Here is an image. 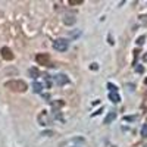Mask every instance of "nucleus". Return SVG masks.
Returning a JSON list of instances; mask_svg holds the SVG:
<instances>
[{
	"mask_svg": "<svg viewBox=\"0 0 147 147\" xmlns=\"http://www.w3.org/2000/svg\"><path fill=\"white\" fill-rule=\"evenodd\" d=\"M115 118H116V112H109L107 113V116L105 118V124H112V122L115 121Z\"/></svg>",
	"mask_w": 147,
	"mask_h": 147,
	"instance_id": "423d86ee",
	"label": "nucleus"
},
{
	"mask_svg": "<svg viewBox=\"0 0 147 147\" xmlns=\"http://www.w3.org/2000/svg\"><path fill=\"white\" fill-rule=\"evenodd\" d=\"M0 53H2V57L5 60H12L13 59V53H12V50L9 47H3L2 50H0Z\"/></svg>",
	"mask_w": 147,
	"mask_h": 147,
	"instance_id": "20e7f679",
	"label": "nucleus"
},
{
	"mask_svg": "<svg viewBox=\"0 0 147 147\" xmlns=\"http://www.w3.org/2000/svg\"><path fill=\"white\" fill-rule=\"evenodd\" d=\"M68 3H69V5H81L82 2H81V0H69Z\"/></svg>",
	"mask_w": 147,
	"mask_h": 147,
	"instance_id": "4468645a",
	"label": "nucleus"
},
{
	"mask_svg": "<svg viewBox=\"0 0 147 147\" xmlns=\"http://www.w3.org/2000/svg\"><path fill=\"white\" fill-rule=\"evenodd\" d=\"M32 90H34L35 93H41V90H43V85H41L40 82H32Z\"/></svg>",
	"mask_w": 147,
	"mask_h": 147,
	"instance_id": "1a4fd4ad",
	"label": "nucleus"
},
{
	"mask_svg": "<svg viewBox=\"0 0 147 147\" xmlns=\"http://www.w3.org/2000/svg\"><path fill=\"white\" fill-rule=\"evenodd\" d=\"M146 147H147V146H146Z\"/></svg>",
	"mask_w": 147,
	"mask_h": 147,
	"instance_id": "aec40b11",
	"label": "nucleus"
},
{
	"mask_svg": "<svg viewBox=\"0 0 147 147\" xmlns=\"http://www.w3.org/2000/svg\"><path fill=\"white\" fill-rule=\"evenodd\" d=\"M5 87L9 88V90H12V91L24 93V91H27L28 85L24 82V81H21V80H13V81H7V82L5 84Z\"/></svg>",
	"mask_w": 147,
	"mask_h": 147,
	"instance_id": "f257e3e1",
	"label": "nucleus"
},
{
	"mask_svg": "<svg viewBox=\"0 0 147 147\" xmlns=\"http://www.w3.org/2000/svg\"><path fill=\"white\" fill-rule=\"evenodd\" d=\"M69 47V41L66 38H57L53 41V49L57 52H66Z\"/></svg>",
	"mask_w": 147,
	"mask_h": 147,
	"instance_id": "f03ea898",
	"label": "nucleus"
},
{
	"mask_svg": "<svg viewBox=\"0 0 147 147\" xmlns=\"http://www.w3.org/2000/svg\"><path fill=\"white\" fill-rule=\"evenodd\" d=\"M35 60L40 65H50V59H49L47 55H37L35 56Z\"/></svg>",
	"mask_w": 147,
	"mask_h": 147,
	"instance_id": "39448f33",
	"label": "nucleus"
},
{
	"mask_svg": "<svg viewBox=\"0 0 147 147\" xmlns=\"http://www.w3.org/2000/svg\"><path fill=\"white\" fill-rule=\"evenodd\" d=\"M109 99H110V102H113V103H119L121 102V96L118 93H109Z\"/></svg>",
	"mask_w": 147,
	"mask_h": 147,
	"instance_id": "6e6552de",
	"label": "nucleus"
},
{
	"mask_svg": "<svg viewBox=\"0 0 147 147\" xmlns=\"http://www.w3.org/2000/svg\"><path fill=\"white\" fill-rule=\"evenodd\" d=\"M107 88L110 90V93H116V91H118V87H116V85H113V84H110V82L107 84Z\"/></svg>",
	"mask_w": 147,
	"mask_h": 147,
	"instance_id": "9b49d317",
	"label": "nucleus"
},
{
	"mask_svg": "<svg viewBox=\"0 0 147 147\" xmlns=\"http://www.w3.org/2000/svg\"><path fill=\"white\" fill-rule=\"evenodd\" d=\"M134 119H136L134 116H125V121H134Z\"/></svg>",
	"mask_w": 147,
	"mask_h": 147,
	"instance_id": "dca6fc26",
	"label": "nucleus"
},
{
	"mask_svg": "<svg viewBox=\"0 0 147 147\" xmlns=\"http://www.w3.org/2000/svg\"><path fill=\"white\" fill-rule=\"evenodd\" d=\"M28 74H30L31 78H37V77H38V69H37V68H31L28 71Z\"/></svg>",
	"mask_w": 147,
	"mask_h": 147,
	"instance_id": "9d476101",
	"label": "nucleus"
},
{
	"mask_svg": "<svg viewBox=\"0 0 147 147\" xmlns=\"http://www.w3.org/2000/svg\"><path fill=\"white\" fill-rule=\"evenodd\" d=\"M141 136L146 138L147 137V124H144L143 127H141Z\"/></svg>",
	"mask_w": 147,
	"mask_h": 147,
	"instance_id": "f8f14e48",
	"label": "nucleus"
},
{
	"mask_svg": "<svg viewBox=\"0 0 147 147\" xmlns=\"http://www.w3.org/2000/svg\"><path fill=\"white\" fill-rule=\"evenodd\" d=\"M55 82L57 85H65V84L69 82V80H68V77L65 75V74H57V75L55 77Z\"/></svg>",
	"mask_w": 147,
	"mask_h": 147,
	"instance_id": "7ed1b4c3",
	"label": "nucleus"
},
{
	"mask_svg": "<svg viewBox=\"0 0 147 147\" xmlns=\"http://www.w3.org/2000/svg\"><path fill=\"white\" fill-rule=\"evenodd\" d=\"M38 124L40 125H49V118H47V115L44 112L38 115Z\"/></svg>",
	"mask_w": 147,
	"mask_h": 147,
	"instance_id": "0eeeda50",
	"label": "nucleus"
},
{
	"mask_svg": "<svg viewBox=\"0 0 147 147\" xmlns=\"http://www.w3.org/2000/svg\"><path fill=\"white\" fill-rule=\"evenodd\" d=\"M146 84H147V78H146Z\"/></svg>",
	"mask_w": 147,
	"mask_h": 147,
	"instance_id": "a211bd4d",
	"label": "nucleus"
},
{
	"mask_svg": "<svg viewBox=\"0 0 147 147\" xmlns=\"http://www.w3.org/2000/svg\"><path fill=\"white\" fill-rule=\"evenodd\" d=\"M143 60H144V62H147V53H146V55L143 56Z\"/></svg>",
	"mask_w": 147,
	"mask_h": 147,
	"instance_id": "f3484780",
	"label": "nucleus"
},
{
	"mask_svg": "<svg viewBox=\"0 0 147 147\" xmlns=\"http://www.w3.org/2000/svg\"><path fill=\"white\" fill-rule=\"evenodd\" d=\"M136 71H137V72H140V74H141V72H143V71H144V68H143V66H137V68H136Z\"/></svg>",
	"mask_w": 147,
	"mask_h": 147,
	"instance_id": "2eb2a0df",
	"label": "nucleus"
},
{
	"mask_svg": "<svg viewBox=\"0 0 147 147\" xmlns=\"http://www.w3.org/2000/svg\"><path fill=\"white\" fill-rule=\"evenodd\" d=\"M144 40H146V37H144V35L138 37V40H137V44H138V46H141V44L144 43Z\"/></svg>",
	"mask_w": 147,
	"mask_h": 147,
	"instance_id": "ddd939ff",
	"label": "nucleus"
},
{
	"mask_svg": "<svg viewBox=\"0 0 147 147\" xmlns=\"http://www.w3.org/2000/svg\"><path fill=\"white\" fill-rule=\"evenodd\" d=\"M113 147H115V146H113Z\"/></svg>",
	"mask_w": 147,
	"mask_h": 147,
	"instance_id": "6ab92c4d",
	"label": "nucleus"
}]
</instances>
